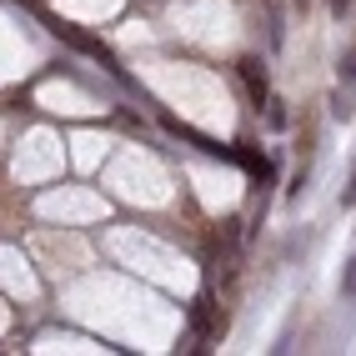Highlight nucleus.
Returning a JSON list of instances; mask_svg holds the SVG:
<instances>
[{
    "instance_id": "f257e3e1",
    "label": "nucleus",
    "mask_w": 356,
    "mask_h": 356,
    "mask_svg": "<svg viewBox=\"0 0 356 356\" xmlns=\"http://www.w3.org/2000/svg\"><path fill=\"white\" fill-rule=\"evenodd\" d=\"M236 70H241V81H246V90H251V101H256V106H266V96H271V86H266V65H261L256 56H246Z\"/></svg>"
},
{
    "instance_id": "f03ea898",
    "label": "nucleus",
    "mask_w": 356,
    "mask_h": 356,
    "mask_svg": "<svg viewBox=\"0 0 356 356\" xmlns=\"http://www.w3.org/2000/svg\"><path fill=\"white\" fill-rule=\"evenodd\" d=\"M56 35H65L70 45H76V51H86V56H96L101 65H111V70H115V56L106 51V45H101V40H90V35H81L76 26H56Z\"/></svg>"
},
{
    "instance_id": "7ed1b4c3",
    "label": "nucleus",
    "mask_w": 356,
    "mask_h": 356,
    "mask_svg": "<svg viewBox=\"0 0 356 356\" xmlns=\"http://www.w3.org/2000/svg\"><path fill=\"white\" fill-rule=\"evenodd\" d=\"M331 115H337V121H351V115H356V106H351L346 90H337V96H331Z\"/></svg>"
},
{
    "instance_id": "20e7f679",
    "label": "nucleus",
    "mask_w": 356,
    "mask_h": 356,
    "mask_svg": "<svg viewBox=\"0 0 356 356\" xmlns=\"http://www.w3.org/2000/svg\"><path fill=\"white\" fill-rule=\"evenodd\" d=\"M266 121H271V131H281V126H286V106H281V101H271V96H266Z\"/></svg>"
},
{
    "instance_id": "39448f33",
    "label": "nucleus",
    "mask_w": 356,
    "mask_h": 356,
    "mask_svg": "<svg viewBox=\"0 0 356 356\" xmlns=\"http://www.w3.org/2000/svg\"><path fill=\"white\" fill-rule=\"evenodd\" d=\"M341 296H356V256L346 261V276H341Z\"/></svg>"
},
{
    "instance_id": "423d86ee",
    "label": "nucleus",
    "mask_w": 356,
    "mask_h": 356,
    "mask_svg": "<svg viewBox=\"0 0 356 356\" xmlns=\"http://www.w3.org/2000/svg\"><path fill=\"white\" fill-rule=\"evenodd\" d=\"M341 206H356V165H351V181H346V191H341Z\"/></svg>"
},
{
    "instance_id": "0eeeda50",
    "label": "nucleus",
    "mask_w": 356,
    "mask_h": 356,
    "mask_svg": "<svg viewBox=\"0 0 356 356\" xmlns=\"http://www.w3.org/2000/svg\"><path fill=\"white\" fill-rule=\"evenodd\" d=\"M341 76H346V81H356V51H346V60H341Z\"/></svg>"
},
{
    "instance_id": "6e6552de",
    "label": "nucleus",
    "mask_w": 356,
    "mask_h": 356,
    "mask_svg": "<svg viewBox=\"0 0 356 356\" xmlns=\"http://www.w3.org/2000/svg\"><path fill=\"white\" fill-rule=\"evenodd\" d=\"M346 6H351V0H331V10H337V15H341V10H346Z\"/></svg>"
}]
</instances>
